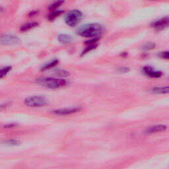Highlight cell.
Segmentation results:
<instances>
[{"label": "cell", "mask_w": 169, "mask_h": 169, "mask_svg": "<svg viewBox=\"0 0 169 169\" xmlns=\"http://www.w3.org/2000/svg\"><path fill=\"white\" fill-rule=\"evenodd\" d=\"M104 31V26L102 25L99 23H89L80 26L77 30V33L83 37L99 39Z\"/></svg>", "instance_id": "6da1fadb"}, {"label": "cell", "mask_w": 169, "mask_h": 169, "mask_svg": "<svg viewBox=\"0 0 169 169\" xmlns=\"http://www.w3.org/2000/svg\"><path fill=\"white\" fill-rule=\"evenodd\" d=\"M36 82L41 86L51 89H56L66 86L68 82L64 79L43 77L37 79Z\"/></svg>", "instance_id": "7a4b0ae2"}, {"label": "cell", "mask_w": 169, "mask_h": 169, "mask_svg": "<svg viewBox=\"0 0 169 169\" xmlns=\"http://www.w3.org/2000/svg\"><path fill=\"white\" fill-rule=\"evenodd\" d=\"M83 18V13L78 10H73L69 11L65 16V23L70 26L77 25Z\"/></svg>", "instance_id": "3957f363"}, {"label": "cell", "mask_w": 169, "mask_h": 169, "mask_svg": "<svg viewBox=\"0 0 169 169\" xmlns=\"http://www.w3.org/2000/svg\"><path fill=\"white\" fill-rule=\"evenodd\" d=\"M25 105L29 107H42L48 104V100L42 96H30L26 98L24 100Z\"/></svg>", "instance_id": "277c9868"}, {"label": "cell", "mask_w": 169, "mask_h": 169, "mask_svg": "<svg viewBox=\"0 0 169 169\" xmlns=\"http://www.w3.org/2000/svg\"><path fill=\"white\" fill-rule=\"evenodd\" d=\"M20 38L13 34L5 33L1 37V44L2 45H13L19 43Z\"/></svg>", "instance_id": "5b68a950"}, {"label": "cell", "mask_w": 169, "mask_h": 169, "mask_svg": "<svg viewBox=\"0 0 169 169\" xmlns=\"http://www.w3.org/2000/svg\"><path fill=\"white\" fill-rule=\"evenodd\" d=\"M142 71H143V73H144V75L151 78H159L163 75V73L161 71L155 69L151 66L143 67Z\"/></svg>", "instance_id": "8992f818"}, {"label": "cell", "mask_w": 169, "mask_h": 169, "mask_svg": "<svg viewBox=\"0 0 169 169\" xmlns=\"http://www.w3.org/2000/svg\"><path fill=\"white\" fill-rule=\"evenodd\" d=\"M153 27L156 30H162L169 26V17H164L154 22L152 24Z\"/></svg>", "instance_id": "52a82bcc"}, {"label": "cell", "mask_w": 169, "mask_h": 169, "mask_svg": "<svg viewBox=\"0 0 169 169\" xmlns=\"http://www.w3.org/2000/svg\"><path fill=\"white\" fill-rule=\"evenodd\" d=\"M167 126L164 124H157V125L149 126L146 129L145 133L146 134H153V133H157L159 132H162L166 131Z\"/></svg>", "instance_id": "ba28073f"}, {"label": "cell", "mask_w": 169, "mask_h": 169, "mask_svg": "<svg viewBox=\"0 0 169 169\" xmlns=\"http://www.w3.org/2000/svg\"><path fill=\"white\" fill-rule=\"evenodd\" d=\"M80 110L79 108L74 107V108H62V109H58L54 110V114L56 115L60 116H64V115H69L72 114L74 113H76Z\"/></svg>", "instance_id": "9c48e42d"}, {"label": "cell", "mask_w": 169, "mask_h": 169, "mask_svg": "<svg viewBox=\"0 0 169 169\" xmlns=\"http://www.w3.org/2000/svg\"><path fill=\"white\" fill-rule=\"evenodd\" d=\"M38 25V23H37L36 21L29 22V23H26L23 24V25H21L20 30L21 31H23V32H25V31H28L30 29L37 27Z\"/></svg>", "instance_id": "30bf717a"}, {"label": "cell", "mask_w": 169, "mask_h": 169, "mask_svg": "<svg viewBox=\"0 0 169 169\" xmlns=\"http://www.w3.org/2000/svg\"><path fill=\"white\" fill-rule=\"evenodd\" d=\"M58 41L61 44H69L72 41V37L66 34H60L57 37Z\"/></svg>", "instance_id": "8fae6325"}, {"label": "cell", "mask_w": 169, "mask_h": 169, "mask_svg": "<svg viewBox=\"0 0 169 169\" xmlns=\"http://www.w3.org/2000/svg\"><path fill=\"white\" fill-rule=\"evenodd\" d=\"M151 91L155 94H168L169 93V86L155 87L152 88Z\"/></svg>", "instance_id": "7c38bea8"}, {"label": "cell", "mask_w": 169, "mask_h": 169, "mask_svg": "<svg viewBox=\"0 0 169 169\" xmlns=\"http://www.w3.org/2000/svg\"><path fill=\"white\" fill-rule=\"evenodd\" d=\"M57 64H58V60L55 59L54 60H52L50 62H48V63L47 64H45L44 65H42L41 67V69L42 71H45V70H48V69H50L52 68H54V66H56Z\"/></svg>", "instance_id": "4fadbf2b"}, {"label": "cell", "mask_w": 169, "mask_h": 169, "mask_svg": "<svg viewBox=\"0 0 169 169\" xmlns=\"http://www.w3.org/2000/svg\"><path fill=\"white\" fill-rule=\"evenodd\" d=\"M11 70V66H6L2 68L0 70V78L2 79Z\"/></svg>", "instance_id": "5bb4252c"}, {"label": "cell", "mask_w": 169, "mask_h": 169, "mask_svg": "<svg viewBox=\"0 0 169 169\" xmlns=\"http://www.w3.org/2000/svg\"><path fill=\"white\" fill-rule=\"evenodd\" d=\"M63 13V11L62 10H56V11H53L51 14L49 15L48 16V20L49 21H53L54 20L57 16H59L60 15H61V13Z\"/></svg>", "instance_id": "9a60e30c"}, {"label": "cell", "mask_w": 169, "mask_h": 169, "mask_svg": "<svg viewBox=\"0 0 169 169\" xmlns=\"http://www.w3.org/2000/svg\"><path fill=\"white\" fill-rule=\"evenodd\" d=\"M7 146H17L20 145V142L16 140H8L3 143Z\"/></svg>", "instance_id": "2e32d148"}, {"label": "cell", "mask_w": 169, "mask_h": 169, "mask_svg": "<svg viewBox=\"0 0 169 169\" xmlns=\"http://www.w3.org/2000/svg\"><path fill=\"white\" fill-rule=\"evenodd\" d=\"M62 3H64L63 1H58V2H54V3L51 4V5L50 6V7H49V10L51 11H54V10H56V8L59 7Z\"/></svg>", "instance_id": "e0dca14e"}, {"label": "cell", "mask_w": 169, "mask_h": 169, "mask_svg": "<svg viewBox=\"0 0 169 169\" xmlns=\"http://www.w3.org/2000/svg\"><path fill=\"white\" fill-rule=\"evenodd\" d=\"M55 73L61 77H68L69 73L63 69H57L55 72Z\"/></svg>", "instance_id": "ac0fdd59"}, {"label": "cell", "mask_w": 169, "mask_h": 169, "mask_svg": "<svg viewBox=\"0 0 169 169\" xmlns=\"http://www.w3.org/2000/svg\"><path fill=\"white\" fill-rule=\"evenodd\" d=\"M96 46H97V44H92V45H91V46H88L87 48H86L84 49V50L83 51V52H82V54H81V55L83 56V55H84V54H87V52H90V51L92 50L93 49L96 48Z\"/></svg>", "instance_id": "d6986e66"}, {"label": "cell", "mask_w": 169, "mask_h": 169, "mask_svg": "<svg viewBox=\"0 0 169 169\" xmlns=\"http://www.w3.org/2000/svg\"><path fill=\"white\" fill-rule=\"evenodd\" d=\"M159 57L164 60H169V51H164L161 52L159 54Z\"/></svg>", "instance_id": "ffe728a7"}, {"label": "cell", "mask_w": 169, "mask_h": 169, "mask_svg": "<svg viewBox=\"0 0 169 169\" xmlns=\"http://www.w3.org/2000/svg\"><path fill=\"white\" fill-rule=\"evenodd\" d=\"M155 45L153 43H148L145 44V45L143 47V49L144 50H150L153 49L155 48Z\"/></svg>", "instance_id": "44dd1931"}, {"label": "cell", "mask_w": 169, "mask_h": 169, "mask_svg": "<svg viewBox=\"0 0 169 169\" xmlns=\"http://www.w3.org/2000/svg\"><path fill=\"white\" fill-rule=\"evenodd\" d=\"M129 70H130V69L128 68H126V67H122V68L118 69V72L120 73H126L129 72Z\"/></svg>", "instance_id": "7402d4cb"}, {"label": "cell", "mask_w": 169, "mask_h": 169, "mask_svg": "<svg viewBox=\"0 0 169 169\" xmlns=\"http://www.w3.org/2000/svg\"><path fill=\"white\" fill-rule=\"evenodd\" d=\"M37 12L36 11H32L31 12H30V13L29 14V16H33L34 14H36Z\"/></svg>", "instance_id": "603a6c76"}]
</instances>
